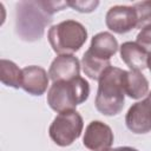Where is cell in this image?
<instances>
[{
	"mask_svg": "<svg viewBox=\"0 0 151 151\" xmlns=\"http://www.w3.org/2000/svg\"><path fill=\"white\" fill-rule=\"evenodd\" d=\"M68 7L67 1H20L15 8V31L25 41L39 40L53 14Z\"/></svg>",
	"mask_w": 151,
	"mask_h": 151,
	"instance_id": "cell-1",
	"label": "cell"
},
{
	"mask_svg": "<svg viewBox=\"0 0 151 151\" xmlns=\"http://www.w3.org/2000/svg\"><path fill=\"white\" fill-rule=\"evenodd\" d=\"M124 74V70L110 66L99 78L96 107L100 113L116 116L123 110L125 101Z\"/></svg>",
	"mask_w": 151,
	"mask_h": 151,
	"instance_id": "cell-2",
	"label": "cell"
},
{
	"mask_svg": "<svg viewBox=\"0 0 151 151\" xmlns=\"http://www.w3.org/2000/svg\"><path fill=\"white\" fill-rule=\"evenodd\" d=\"M88 94L90 85L81 77L68 81H55L47 92V104L58 113L71 111L77 105L84 103Z\"/></svg>",
	"mask_w": 151,
	"mask_h": 151,
	"instance_id": "cell-3",
	"label": "cell"
},
{
	"mask_svg": "<svg viewBox=\"0 0 151 151\" xmlns=\"http://www.w3.org/2000/svg\"><path fill=\"white\" fill-rule=\"evenodd\" d=\"M87 39V31L83 24L76 20H65L48 31L51 47L59 55L71 54L80 50Z\"/></svg>",
	"mask_w": 151,
	"mask_h": 151,
	"instance_id": "cell-4",
	"label": "cell"
},
{
	"mask_svg": "<svg viewBox=\"0 0 151 151\" xmlns=\"http://www.w3.org/2000/svg\"><path fill=\"white\" fill-rule=\"evenodd\" d=\"M84 122L81 116L74 111L60 112L52 122L48 133L51 139L59 146L71 145L81 134Z\"/></svg>",
	"mask_w": 151,
	"mask_h": 151,
	"instance_id": "cell-5",
	"label": "cell"
},
{
	"mask_svg": "<svg viewBox=\"0 0 151 151\" xmlns=\"http://www.w3.org/2000/svg\"><path fill=\"white\" fill-rule=\"evenodd\" d=\"M113 143V132L109 125L100 120L91 122L84 133L83 144L91 151H107Z\"/></svg>",
	"mask_w": 151,
	"mask_h": 151,
	"instance_id": "cell-6",
	"label": "cell"
},
{
	"mask_svg": "<svg viewBox=\"0 0 151 151\" xmlns=\"http://www.w3.org/2000/svg\"><path fill=\"white\" fill-rule=\"evenodd\" d=\"M105 22L109 29L118 34H124L133 28H137V14L133 6H113L105 17Z\"/></svg>",
	"mask_w": 151,
	"mask_h": 151,
	"instance_id": "cell-7",
	"label": "cell"
},
{
	"mask_svg": "<svg viewBox=\"0 0 151 151\" xmlns=\"http://www.w3.org/2000/svg\"><path fill=\"white\" fill-rule=\"evenodd\" d=\"M127 129L137 134L147 133L151 131V105L145 98L142 101L133 104L125 117Z\"/></svg>",
	"mask_w": 151,
	"mask_h": 151,
	"instance_id": "cell-8",
	"label": "cell"
},
{
	"mask_svg": "<svg viewBox=\"0 0 151 151\" xmlns=\"http://www.w3.org/2000/svg\"><path fill=\"white\" fill-rule=\"evenodd\" d=\"M80 73V63L77 57L72 54L58 55L51 64L48 70V76L53 83L55 81H68Z\"/></svg>",
	"mask_w": 151,
	"mask_h": 151,
	"instance_id": "cell-9",
	"label": "cell"
},
{
	"mask_svg": "<svg viewBox=\"0 0 151 151\" xmlns=\"http://www.w3.org/2000/svg\"><path fill=\"white\" fill-rule=\"evenodd\" d=\"M48 86L47 72L40 66H26L22 68L21 88L33 96H41Z\"/></svg>",
	"mask_w": 151,
	"mask_h": 151,
	"instance_id": "cell-10",
	"label": "cell"
},
{
	"mask_svg": "<svg viewBox=\"0 0 151 151\" xmlns=\"http://www.w3.org/2000/svg\"><path fill=\"white\" fill-rule=\"evenodd\" d=\"M147 52L137 42L126 41L120 46V58L131 71H142L147 67Z\"/></svg>",
	"mask_w": 151,
	"mask_h": 151,
	"instance_id": "cell-11",
	"label": "cell"
},
{
	"mask_svg": "<svg viewBox=\"0 0 151 151\" xmlns=\"http://www.w3.org/2000/svg\"><path fill=\"white\" fill-rule=\"evenodd\" d=\"M87 51L97 58L110 60V58L118 51V41L111 33L100 32L92 38L90 48Z\"/></svg>",
	"mask_w": 151,
	"mask_h": 151,
	"instance_id": "cell-12",
	"label": "cell"
},
{
	"mask_svg": "<svg viewBox=\"0 0 151 151\" xmlns=\"http://www.w3.org/2000/svg\"><path fill=\"white\" fill-rule=\"evenodd\" d=\"M124 88L130 98L140 99L149 92V81L139 71H125Z\"/></svg>",
	"mask_w": 151,
	"mask_h": 151,
	"instance_id": "cell-13",
	"label": "cell"
},
{
	"mask_svg": "<svg viewBox=\"0 0 151 151\" xmlns=\"http://www.w3.org/2000/svg\"><path fill=\"white\" fill-rule=\"evenodd\" d=\"M81 66L84 73L88 78L93 80H99L101 74L111 66V63L110 60H103L100 58H97L88 51H86L81 59Z\"/></svg>",
	"mask_w": 151,
	"mask_h": 151,
	"instance_id": "cell-14",
	"label": "cell"
},
{
	"mask_svg": "<svg viewBox=\"0 0 151 151\" xmlns=\"http://www.w3.org/2000/svg\"><path fill=\"white\" fill-rule=\"evenodd\" d=\"M22 70H20L13 61L1 59L0 60V80L6 86L14 88L21 87Z\"/></svg>",
	"mask_w": 151,
	"mask_h": 151,
	"instance_id": "cell-15",
	"label": "cell"
},
{
	"mask_svg": "<svg viewBox=\"0 0 151 151\" xmlns=\"http://www.w3.org/2000/svg\"><path fill=\"white\" fill-rule=\"evenodd\" d=\"M137 14V28H144L151 25V1H140L133 5Z\"/></svg>",
	"mask_w": 151,
	"mask_h": 151,
	"instance_id": "cell-16",
	"label": "cell"
},
{
	"mask_svg": "<svg viewBox=\"0 0 151 151\" xmlns=\"http://www.w3.org/2000/svg\"><path fill=\"white\" fill-rule=\"evenodd\" d=\"M136 42L147 53H151V25L142 28V31L137 35Z\"/></svg>",
	"mask_w": 151,
	"mask_h": 151,
	"instance_id": "cell-17",
	"label": "cell"
},
{
	"mask_svg": "<svg viewBox=\"0 0 151 151\" xmlns=\"http://www.w3.org/2000/svg\"><path fill=\"white\" fill-rule=\"evenodd\" d=\"M68 6L72 7L73 9L81 12V13H90L97 8L99 5V1H81V0H76V1H67Z\"/></svg>",
	"mask_w": 151,
	"mask_h": 151,
	"instance_id": "cell-18",
	"label": "cell"
},
{
	"mask_svg": "<svg viewBox=\"0 0 151 151\" xmlns=\"http://www.w3.org/2000/svg\"><path fill=\"white\" fill-rule=\"evenodd\" d=\"M107 151H138L133 147H130V146H120V147H114V149H110Z\"/></svg>",
	"mask_w": 151,
	"mask_h": 151,
	"instance_id": "cell-19",
	"label": "cell"
},
{
	"mask_svg": "<svg viewBox=\"0 0 151 151\" xmlns=\"http://www.w3.org/2000/svg\"><path fill=\"white\" fill-rule=\"evenodd\" d=\"M147 67L151 72V53H149V57H147Z\"/></svg>",
	"mask_w": 151,
	"mask_h": 151,
	"instance_id": "cell-20",
	"label": "cell"
},
{
	"mask_svg": "<svg viewBox=\"0 0 151 151\" xmlns=\"http://www.w3.org/2000/svg\"><path fill=\"white\" fill-rule=\"evenodd\" d=\"M146 99H147V101H149V104L151 105V92L147 94V97H146Z\"/></svg>",
	"mask_w": 151,
	"mask_h": 151,
	"instance_id": "cell-21",
	"label": "cell"
}]
</instances>
